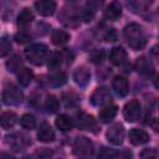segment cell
Masks as SVG:
<instances>
[{
	"instance_id": "obj_2",
	"label": "cell",
	"mask_w": 159,
	"mask_h": 159,
	"mask_svg": "<svg viewBox=\"0 0 159 159\" xmlns=\"http://www.w3.org/2000/svg\"><path fill=\"white\" fill-rule=\"evenodd\" d=\"M47 53H48L47 46L43 43H35L25 50V57L27 58L29 62H31L35 66L42 65L47 57Z\"/></svg>"
},
{
	"instance_id": "obj_10",
	"label": "cell",
	"mask_w": 159,
	"mask_h": 159,
	"mask_svg": "<svg viewBox=\"0 0 159 159\" xmlns=\"http://www.w3.org/2000/svg\"><path fill=\"white\" fill-rule=\"evenodd\" d=\"M35 9L42 16H51L56 10L55 0H37L35 2Z\"/></svg>"
},
{
	"instance_id": "obj_8",
	"label": "cell",
	"mask_w": 159,
	"mask_h": 159,
	"mask_svg": "<svg viewBox=\"0 0 159 159\" xmlns=\"http://www.w3.org/2000/svg\"><path fill=\"white\" fill-rule=\"evenodd\" d=\"M112 99V96H111V92L108 88L106 87H98L91 96V103L96 107H99V106H106V104H109Z\"/></svg>"
},
{
	"instance_id": "obj_19",
	"label": "cell",
	"mask_w": 159,
	"mask_h": 159,
	"mask_svg": "<svg viewBox=\"0 0 159 159\" xmlns=\"http://www.w3.org/2000/svg\"><path fill=\"white\" fill-rule=\"evenodd\" d=\"M17 122V116L14 112H4L0 117V123L4 129H10Z\"/></svg>"
},
{
	"instance_id": "obj_30",
	"label": "cell",
	"mask_w": 159,
	"mask_h": 159,
	"mask_svg": "<svg viewBox=\"0 0 159 159\" xmlns=\"http://www.w3.org/2000/svg\"><path fill=\"white\" fill-rule=\"evenodd\" d=\"M140 157L142 158H157V157H159V153L155 152L154 149H144L140 153Z\"/></svg>"
},
{
	"instance_id": "obj_21",
	"label": "cell",
	"mask_w": 159,
	"mask_h": 159,
	"mask_svg": "<svg viewBox=\"0 0 159 159\" xmlns=\"http://www.w3.org/2000/svg\"><path fill=\"white\" fill-rule=\"evenodd\" d=\"M56 127L60 129V130H62V132H67V130H71L72 129V127H73V122H72V119L68 117V116H66V114H60L57 118H56Z\"/></svg>"
},
{
	"instance_id": "obj_33",
	"label": "cell",
	"mask_w": 159,
	"mask_h": 159,
	"mask_svg": "<svg viewBox=\"0 0 159 159\" xmlns=\"http://www.w3.org/2000/svg\"><path fill=\"white\" fill-rule=\"evenodd\" d=\"M150 53H152V57L159 63V45H155V46L152 48Z\"/></svg>"
},
{
	"instance_id": "obj_15",
	"label": "cell",
	"mask_w": 159,
	"mask_h": 159,
	"mask_svg": "<svg viewBox=\"0 0 159 159\" xmlns=\"http://www.w3.org/2000/svg\"><path fill=\"white\" fill-rule=\"evenodd\" d=\"M127 60V52L124 48L122 47H113L109 52V61L113 63V65H117V66H120L125 62Z\"/></svg>"
},
{
	"instance_id": "obj_12",
	"label": "cell",
	"mask_w": 159,
	"mask_h": 159,
	"mask_svg": "<svg viewBox=\"0 0 159 159\" xmlns=\"http://www.w3.org/2000/svg\"><path fill=\"white\" fill-rule=\"evenodd\" d=\"M128 137H129V142L134 145H142V144H145L147 142H149V134L143 129L133 128V129H130Z\"/></svg>"
},
{
	"instance_id": "obj_31",
	"label": "cell",
	"mask_w": 159,
	"mask_h": 159,
	"mask_svg": "<svg viewBox=\"0 0 159 159\" xmlns=\"http://www.w3.org/2000/svg\"><path fill=\"white\" fill-rule=\"evenodd\" d=\"M103 56H104V53H103V51H94L92 55H91V58H92V62H94V63H99L101 61H102V58H103Z\"/></svg>"
},
{
	"instance_id": "obj_36",
	"label": "cell",
	"mask_w": 159,
	"mask_h": 159,
	"mask_svg": "<svg viewBox=\"0 0 159 159\" xmlns=\"http://www.w3.org/2000/svg\"><path fill=\"white\" fill-rule=\"evenodd\" d=\"M72 1H75V0H72Z\"/></svg>"
},
{
	"instance_id": "obj_16",
	"label": "cell",
	"mask_w": 159,
	"mask_h": 159,
	"mask_svg": "<svg viewBox=\"0 0 159 159\" xmlns=\"http://www.w3.org/2000/svg\"><path fill=\"white\" fill-rule=\"evenodd\" d=\"M112 86L116 93L120 97H124L128 93V81L122 76H116L112 81Z\"/></svg>"
},
{
	"instance_id": "obj_5",
	"label": "cell",
	"mask_w": 159,
	"mask_h": 159,
	"mask_svg": "<svg viewBox=\"0 0 159 159\" xmlns=\"http://www.w3.org/2000/svg\"><path fill=\"white\" fill-rule=\"evenodd\" d=\"M6 142L10 145V148L15 152H20L24 150L25 148H27L30 145V139L22 134V133H12L10 135L6 137Z\"/></svg>"
},
{
	"instance_id": "obj_24",
	"label": "cell",
	"mask_w": 159,
	"mask_h": 159,
	"mask_svg": "<svg viewBox=\"0 0 159 159\" xmlns=\"http://www.w3.org/2000/svg\"><path fill=\"white\" fill-rule=\"evenodd\" d=\"M45 107H46V109H47L50 113H55V112H57V109L60 108V102H58V99H57L53 94H50V96L46 97Z\"/></svg>"
},
{
	"instance_id": "obj_23",
	"label": "cell",
	"mask_w": 159,
	"mask_h": 159,
	"mask_svg": "<svg viewBox=\"0 0 159 159\" xmlns=\"http://www.w3.org/2000/svg\"><path fill=\"white\" fill-rule=\"evenodd\" d=\"M70 40V35L63 30H55L52 32V42L57 46L65 45Z\"/></svg>"
},
{
	"instance_id": "obj_13",
	"label": "cell",
	"mask_w": 159,
	"mask_h": 159,
	"mask_svg": "<svg viewBox=\"0 0 159 159\" xmlns=\"http://www.w3.org/2000/svg\"><path fill=\"white\" fill-rule=\"evenodd\" d=\"M37 138H39L40 142H43V143H48V142L53 140L55 132L47 122H43V123L40 124L39 130H37Z\"/></svg>"
},
{
	"instance_id": "obj_18",
	"label": "cell",
	"mask_w": 159,
	"mask_h": 159,
	"mask_svg": "<svg viewBox=\"0 0 159 159\" xmlns=\"http://www.w3.org/2000/svg\"><path fill=\"white\" fill-rule=\"evenodd\" d=\"M104 16L107 20H111V21H116L118 20L120 16H122V7L117 2H112L107 6L106 11H104Z\"/></svg>"
},
{
	"instance_id": "obj_3",
	"label": "cell",
	"mask_w": 159,
	"mask_h": 159,
	"mask_svg": "<svg viewBox=\"0 0 159 159\" xmlns=\"http://www.w3.org/2000/svg\"><path fill=\"white\" fill-rule=\"evenodd\" d=\"M24 99V94L21 92V89L10 83L7 84L4 91H2V103L6 104V106H16V104H20Z\"/></svg>"
},
{
	"instance_id": "obj_32",
	"label": "cell",
	"mask_w": 159,
	"mask_h": 159,
	"mask_svg": "<svg viewBox=\"0 0 159 159\" xmlns=\"http://www.w3.org/2000/svg\"><path fill=\"white\" fill-rule=\"evenodd\" d=\"M15 40L19 42V43H25L30 40V36L27 34H24V32H20V34H16L15 36Z\"/></svg>"
},
{
	"instance_id": "obj_11",
	"label": "cell",
	"mask_w": 159,
	"mask_h": 159,
	"mask_svg": "<svg viewBox=\"0 0 159 159\" xmlns=\"http://www.w3.org/2000/svg\"><path fill=\"white\" fill-rule=\"evenodd\" d=\"M135 70L143 76H152L154 72V66L149 58H147L145 56H140L135 61Z\"/></svg>"
},
{
	"instance_id": "obj_1",
	"label": "cell",
	"mask_w": 159,
	"mask_h": 159,
	"mask_svg": "<svg viewBox=\"0 0 159 159\" xmlns=\"http://www.w3.org/2000/svg\"><path fill=\"white\" fill-rule=\"evenodd\" d=\"M123 35L127 43L133 50H140L147 43V39L143 32V29L138 24H134V22L128 24L123 30Z\"/></svg>"
},
{
	"instance_id": "obj_29",
	"label": "cell",
	"mask_w": 159,
	"mask_h": 159,
	"mask_svg": "<svg viewBox=\"0 0 159 159\" xmlns=\"http://www.w3.org/2000/svg\"><path fill=\"white\" fill-rule=\"evenodd\" d=\"M51 84L55 86V87H58V86H62L65 82H66V75L63 72H57L55 76L51 77L50 80Z\"/></svg>"
},
{
	"instance_id": "obj_35",
	"label": "cell",
	"mask_w": 159,
	"mask_h": 159,
	"mask_svg": "<svg viewBox=\"0 0 159 159\" xmlns=\"http://www.w3.org/2000/svg\"><path fill=\"white\" fill-rule=\"evenodd\" d=\"M154 83H155V87H157V88H159V76L157 77V80H155V82H154Z\"/></svg>"
},
{
	"instance_id": "obj_28",
	"label": "cell",
	"mask_w": 159,
	"mask_h": 159,
	"mask_svg": "<svg viewBox=\"0 0 159 159\" xmlns=\"http://www.w3.org/2000/svg\"><path fill=\"white\" fill-rule=\"evenodd\" d=\"M10 50H11V43L7 40V37L4 36L1 39V41H0V56L1 57H5L10 52Z\"/></svg>"
},
{
	"instance_id": "obj_22",
	"label": "cell",
	"mask_w": 159,
	"mask_h": 159,
	"mask_svg": "<svg viewBox=\"0 0 159 159\" xmlns=\"http://www.w3.org/2000/svg\"><path fill=\"white\" fill-rule=\"evenodd\" d=\"M34 20V14L31 10L29 9H24L19 16H17V26L19 27H26L27 25H30Z\"/></svg>"
},
{
	"instance_id": "obj_37",
	"label": "cell",
	"mask_w": 159,
	"mask_h": 159,
	"mask_svg": "<svg viewBox=\"0 0 159 159\" xmlns=\"http://www.w3.org/2000/svg\"><path fill=\"white\" fill-rule=\"evenodd\" d=\"M158 10H159V9H158Z\"/></svg>"
},
{
	"instance_id": "obj_17",
	"label": "cell",
	"mask_w": 159,
	"mask_h": 159,
	"mask_svg": "<svg viewBox=\"0 0 159 159\" xmlns=\"http://www.w3.org/2000/svg\"><path fill=\"white\" fill-rule=\"evenodd\" d=\"M117 111H118V107H117L116 104H106V106L99 111V113H98L99 119H101L102 122H104V123L111 122V120L116 117Z\"/></svg>"
},
{
	"instance_id": "obj_27",
	"label": "cell",
	"mask_w": 159,
	"mask_h": 159,
	"mask_svg": "<svg viewBox=\"0 0 159 159\" xmlns=\"http://www.w3.org/2000/svg\"><path fill=\"white\" fill-rule=\"evenodd\" d=\"M20 124L25 129H34L35 125H36V119H35V117L32 114L26 113L20 118Z\"/></svg>"
},
{
	"instance_id": "obj_34",
	"label": "cell",
	"mask_w": 159,
	"mask_h": 159,
	"mask_svg": "<svg viewBox=\"0 0 159 159\" xmlns=\"http://www.w3.org/2000/svg\"><path fill=\"white\" fill-rule=\"evenodd\" d=\"M150 127L155 132H159V118H153L152 122H150Z\"/></svg>"
},
{
	"instance_id": "obj_25",
	"label": "cell",
	"mask_w": 159,
	"mask_h": 159,
	"mask_svg": "<svg viewBox=\"0 0 159 159\" xmlns=\"http://www.w3.org/2000/svg\"><path fill=\"white\" fill-rule=\"evenodd\" d=\"M61 65H62V56L58 52L52 53L50 56V58H48V63H47L48 68L51 71H56V70H58L61 67Z\"/></svg>"
},
{
	"instance_id": "obj_7",
	"label": "cell",
	"mask_w": 159,
	"mask_h": 159,
	"mask_svg": "<svg viewBox=\"0 0 159 159\" xmlns=\"http://www.w3.org/2000/svg\"><path fill=\"white\" fill-rule=\"evenodd\" d=\"M124 135H125V132H124V128L120 123H114L112 124L107 133H106V137L108 139L109 143L114 144V145H119L123 143L124 140Z\"/></svg>"
},
{
	"instance_id": "obj_4",
	"label": "cell",
	"mask_w": 159,
	"mask_h": 159,
	"mask_svg": "<svg viewBox=\"0 0 159 159\" xmlns=\"http://www.w3.org/2000/svg\"><path fill=\"white\" fill-rule=\"evenodd\" d=\"M73 154L78 157H88L93 153V144L86 137H77L73 142Z\"/></svg>"
},
{
	"instance_id": "obj_26",
	"label": "cell",
	"mask_w": 159,
	"mask_h": 159,
	"mask_svg": "<svg viewBox=\"0 0 159 159\" xmlns=\"http://www.w3.org/2000/svg\"><path fill=\"white\" fill-rule=\"evenodd\" d=\"M22 65V61H21V57L17 56V55H14L7 62H6V67H7V71L10 72H17L20 71V67Z\"/></svg>"
},
{
	"instance_id": "obj_14",
	"label": "cell",
	"mask_w": 159,
	"mask_h": 159,
	"mask_svg": "<svg viewBox=\"0 0 159 159\" xmlns=\"http://www.w3.org/2000/svg\"><path fill=\"white\" fill-rule=\"evenodd\" d=\"M73 80H75V82H76L78 86L84 87V86L88 84V82H89V80H91V73H89V71H88L86 67H83V66L77 67V68L75 70V72H73Z\"/></svg>"
},
{
	"instance_id": "obj_9",
	"label": "cell",
	"mask_w": 159,
	"mask_h": 159,
	"mask_svg": "<svg viewBox=\"0 0 159 159\" xmlns=\"http://www.w3.org/2000/svg\"><path fill=\"white\" fill-rule=\"evenodd\" d=\"M76 125L80 129H84V130H92L93 128L97 127L96 120L93 119L92 116H88L83 112H80L76 114Z\"/></svg>"
},
{
	"instance_id": "obj_20",
	"label": "cell",
	"mask_w": 159,
	"mask_h": 159,
	"mask_svg": "<svg viewBox=\"0 0 159 159\" xmlns=\"http://www.w3.org/2000/svg\"><path fill=\"white\" fill-rule=\"evenodd\" d=\"M32 77H34V73L30 68H26V67H22L19 72H17V82L20 83V86L22 87H26L30 84V82L32 81Z\"/></svg>"
},
{
	"instance_id": "obj_6",
	"label": "cell",
	"mask_w": 159,
	"mask_h": 159,
	"mask_svg": "<svg viewBox=\"0 0 159 159\" xmlns=\"http://www.w3.org/2000/svg\"><path fill=\"white\" fill-rule=\"evenodd\" d=\"M140 103L137 99H132L128 103H125L123 108V116L127 122H137L140 117Z\"/></svg>"
}]
</instances>
